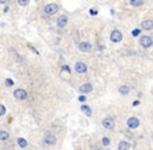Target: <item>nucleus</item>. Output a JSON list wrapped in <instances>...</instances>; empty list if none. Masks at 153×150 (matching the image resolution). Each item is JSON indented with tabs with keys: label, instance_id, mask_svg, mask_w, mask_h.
<instances>
[{
	"label": "nucleus",
	"instance_id": "obj_15",
	"mask_svg": "<svg viewBox=\"0 0 153 150\" xmlns=\"http://www.w3.org/2000/svg\"><path fill=\"white\" fill-rule=\"evenodd\" d=\"M17 142H18V145L22 148H24L27 146V141L25 139H23V138H19V139L17 140Z\"/></svg>",
	"mask_w": 153,
	"mask_h": 150
},
{
	"label": "nucleus",
	"instance_id": "obj_1",
	"mask_svg": "<svg viewBox=\"0 0 153 150\" xmlns=\"http://www.w3.org/2000/svg\"><path fill=\"white\" fill-rule=\"evenodd\" d=\"M14 96H15V98L18 99V100H24V99H26V97H27V93H26V91L23 90V89H17L14 92Z\"/></svg>",
	"mask_w": 153,
	"mask_h": 150
},
{
	"label": "nucleus",
	"instance_id": "obj_5",
	"mask_svg": "<svg viewBox=\"0 0 153 150\" xmlns=\"http://www.w3.org/2000/svg\"><path fill=\"white\" fill-rule=\"evenodd\" d=\"M102 125L104 126V128L112 129L114 126H115V122H114V120H112V118H106V119H104L102 121Z\"/></svg>",
	"mask_w": 153,
	"mask_h": 150
},
{
	"label": "nucleus",
	"instance_id": "obj_13",
	"mask_svg": "<svg viewBox=\"0 0 153 150\" xmlns=\"http://www.w3.org/2000/svg\"><path fill=\"white\" fill-rule=\"evenodd\" d=\"M80 109H81V112L83 113V114L87 115V117H91V115H92V111H91L90 107H87V105H82Z\"/></svg>",
	"mask_w": 153,
	"mask_h": 150
},
{
	"label": "nucleus",
	"instance_id": "obj_24",
	"mask_svg": "<svg viewBox=\"0 0 153 150\" xmlns=\"http://www.w3.org/2000/svg\"><path fill=\"white\" fill-rule=\"evenodd\" d=\"M78 100H79L80 102H83V101L87 100V98H85V96H79V98H78Z\"/></svg>",
	"mask_w": 153,
	"mask_h": 150
},
{
	"label": "nucleus",
	"instance_id": "obj_14",
	"mask_svg": "<svg viewBox=\"0 0 153 150\" xmlns=\"http://www.w3.org/2000/svg\"><path fill=\"white\" fill-rule=\"evenodd\" d=\"M119 150H125V149H129L130 148V144H128L127 142H121L118 146Z\"/></svg>",
	"mask_w": 153,
	"mask_h": 150
},
{
	"label": "nucleus",
	"instance_id": "obj_4",
	"mask_svg": "<svg viewBox=\"0 0 153 150\" xmlns=\"http://www.w3.org/2000/svg\"><path fill=\"white\" fill-rule=\"evenodd\" d=\"M123 36H122V33L119 31V30H114L110 35V40H112L114 43H119V42L122 40Z\"/></svg>",
	"mask_w": 153,
	"mask_h": 150
},
{
	"label": "nucleus",
	"instance_id": "obj_25",
	"mask_svg": "<svg viewBox=\"0 0 153 150\" xmlns=\"http://www.w3.org/2000/svg\"><path fill=\"white\" fill-rule=\"evenodd\" d=\"M90 14H91V15H93V16H94V15H97V14H98V12H97V11H94V10H91V11H90Z\"/></svg>",
	"mask_w": 153,
	"mask_h": 150
},
{
	"label": "nucleus",
	"instance_id": "obj_3",
	"mask_svg": "<svg viewBox=\"0 0 153 150\" xmlns=\"http://www.w3.org/2000/svg\"><path fill=\"white\" fill-rule=\"evenodd\" d=\"M139 43H141V45H142L143 47L148 48V47H150L151 45H152V40H151L150 37L143 36L142 38L139 39Z\"/></svg>",
	"mask_w": 153,
	"mask_h": 150
},
{
	"label": "nucleus",
	"instance_id": "obj_18",
	"mask_svg": "<svg viewBox=\"0 0 153 150\" xmlns=\"http://www.w3.org/2000/svg\"><path fill=\"white\" fill-rule=\"evenodd\" d=\"M130 3L133 6H142L144 1L143 0H130Z\"/></svg>",
	"mask_w": 153,
	"mask_h": 150
},
{
	"label": "nucleus",
	"instance_id": "obj_22",
	"mask_svg": "<svg viewBox=\"0 0 153 150\" xmlns=\"http://www.w3.org/2000/svg\"><path fill=\"white\" fill-rule=\"evenodd\" d=\"M109 142H110V140H109L108 138H103V139H102V143H103L104 146H108Z\"/></svg>",
	"mask_w": 153,
	"mask_h": 150
},
{
	"label": "nucleus",
	"instance_id": "obj_21",
	"mask_svg": "<svg viewBox=\"0 0 153 150\" xmlns=\"http://www.w3.org/2000/svg\"><path fill=\"white\" fill-rule=\"evenodd\" d=\"M5 112H6L5 107L2 105V104H0V116H3V115L5 114Z\"/></svg>",
	"mask_w": 153,
	"mask_h": 150
},
{
	"label": "nucleus",
	"instance_id": "obj_10",
	"mask_svg": "<svg viewBox=\"0 0 153 150\" xmlns=\"http://www.w3.org/2000/svg\"><path fill=\"white\" fill-rule=\"evenodd\" d=\"M91 48H92V46H91V44L87 43V42H82V43H80V45H79V50L82 52L90 51Z\"/></svg>",
	"mask_w": 153,
	"mask_h": 150
},
{
	"label": "nucleus",
	"instance_id": "obj_27",
	"mask_svg": "<svg viewBox=\"0 0 153 150\" xmlns=\"http://www.w3.org/2000/svg\"><path fill=\"white\" fill-rule=\"evenodd\" d=\"M137 104H139V101L137 100V101H134L133 102V105H137Z\"/></svg>",
	"mask_w": 153,
	"mask_h": 150
},
{
	"label": "nucleus",
	"instance_id": "obj_26",
	"mask_svg": "<svg viewBox=\"0 0 153 150\" xmlns=\"http://www.w3.org/2000/svg\"><path fill=\"white\" fill-rule=\"evenodd\" d=\"M7 2V0H0V3H1V4H3V3H6Z\"/></svg>",
	"mask_w": 153,
	"mask_h": 150
},
{
	"label": "nucleus",
	"instance_id": "obj_19",
	"mask_svg": "<svg viewBox=\"0 0 153 150\" xmlns=\"http://www.w3.org/2000/svg\"><path fill=\"white\" fill-rule=\"evenodd\" d=\"M15 83H14V81L12 80V79H9V78H7V79H5V86L6 87H13Z\"/></svg>",
	"mask_w": 153,
	"mask_h": 150
},
{
	"label": "nucleus",
	"instance_id": "obj_11",
	"mask_svg": "<svg viewBox=\"0 0 153 150\" xmlns=\"http://www.w3.org/2000/svg\"><path fill=\"white\" fill-rule=\"evenodd\" d=\"M142 27L145 30L153 29V21L152 20H146L142 23Z\"/></svg>",
	"mask_w": 153,
	"mask_h": 150
},
{
	"label": "nucleus",
	"instance_id": "obj_23",
	"mask_svg": "<svg viewBox=\"0 0 153 150\" xmlns=\"http://www.w3.org/2000/svg\"><path fill=\"white\" fill-rule=\"evenodd\" d=\"M141 33V30L139 29V28H137V29H133L132 30V36L133 37H137Z\"/></svg>",
	"mask_w": 153,
	"mask_h": 150
},
{
	"label": "nucleus",
	"instance_id": "obj_8",
	"mask_svg": "<svg viewBox=\"0 0 153 150\" xmlns=\"http://www.w3.org/2000/svg\"><path fill=\"white\" fill-rule=\"evenodd\" d=\"M87 65L83 63H77L75 65V71L78 72V73H85L87 71Z\"/></svg>",
	"mask_w": 153,
	"mask_h": 150
},
{
	"label": "nucleus",
	"instance_id": "obj_12",
	"mask_svg": "<svg viewBox=\"0 0 153 150\" xmlns=\"http://www.w3.org/2000/svg\"><path fill=\"white\" fill-rule=\"evenodd\" d=\"M67 22H68V18L66 16H60L58 19V27H65L67 25Z\"/></svg>",
	"mask_w": 153,
	"mask_h": 150
},
{
	"label": "nucleus",
	"instance_id": "obj_20",
	"mask_svg": "<svg viewBox=\"0 0 153 150\" xmlns=\"http://www.w3.org/2000/svg\"><path fill=\"white\" fill-rule=\"evenodd\" d=\"M28 2H29V0H18V3H19L20 5H22V6L27 5Z\"/></svg>",
	"mask_w": 153,
	"mask_h": 150
},
{
	"label": "nucleus",
	"instance_id": "obj_16",
	"mask_svg": "<svg viewBox=\"0 0 153 150\" xmlns=\"http://www.w3.org/2000/svg\"><path fill=\"white\" fill-rule=\"evenodd\" d=\"M129 88L127 87V86H122V87H120V89H119V92H120L121 94H123V95H127V94L129 93Z\"/></svg>",
	"mask_w": 153,
	"mask_h": 150
},
{
	"label": "nucleus",
	"instance_id": "obj_17",
	"mask_svg": "<svg viewBox=\"0 0 153 150\" xmlns=\"http://www.w3.org/2000/svg\"><path fill=\"white\" fill-rule=\"evenodd\" d=\"M9 138V134L4 130L0 131V141H6Z\"/></svg>",
	"mask_w": 153,
	"mask_h": 150
},
{
	"label": "nucleus",
	"instance_id": "obj_9",
	"mask_svg": "<svg viewBox=\"0 0 153 150\" xmlns=\"http://www.w3.org/2000/svg\"><path fill=\"white\" fill-rule=\"evenodd\" d=\"M92 90H93V87H92V85H90V83H85V85H82L81 87L79 88V91L83 94L90 93V92H92Z\"/></svg>",
	"mask_w": 153,
	"mask_h": 150
},
{
	"label": "nucleus",
	"instance_id": "obj_2",
	"mask_svg": "<svg viewBox=\"0 0 153 150\" xmlns=\"http://www.w3.org/2000/svg\"><path fill=\"white\" fill-rule=\"evenodd\" d=\"M58 11V4H55V3H50V4H48V5L45 7V12H46L48 15H53Z\"/></svg>",
	"mask_w": 153,
	"mask_h": 150
},
{
	"label": "nucleus",
	"instance_id": "obj_6",
	"mask_svg": "<svg viewBox=\"0 0 153 150\" xmlns=\"http://www.w3.org/2000/svg\"><path fill=\"white\" fill-rule=\"evenodd\" d=\"M127 125H128V127H130V128H137V126L139 125V121L134 117L129 118L128 120H127Z\"/></svg>",
	"mask_w": 153,
	"mask_h": 150
},
{
	"label": "nucleus",
	"instance_id": "obj_7",
	"mask_svg": "<svg viewBox=\"0 0 153 150\" xmlns=\"http://www.w3.org/2000/svg\"><path fill=\"white\" fill-rule=\"evenodd\" d=\"M44 141H45V143L48 145H54L55 142H56V139H55V136H53V134H47L46 136H45V138H44Z\"/></svg>",
	"mask_w": 153,
	"mask_h": 150
}]
</instances>
